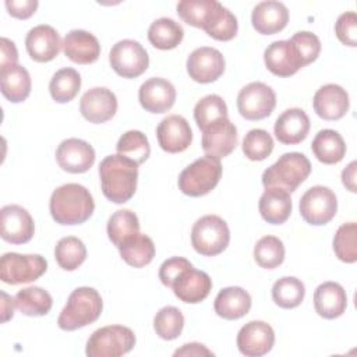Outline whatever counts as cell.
Segmentation results:
<instances>
[{"mask_svg":"<svg viewBox=\"0 0 357 357\" xmlns=\"http://www.w3.org/2000/svg\"><path fill=\"white\" fill-rule=\"evenodd\" d=\"M176 8L185 24L204 29L216 40H230L238 31L236 15L216 0H181Z\"/></svg>","mask_w":357,"mask_h":357,"instance_id":"cell-1","label":"cell"},{"mask_svg":"<svg viewBox=\"0 0 357 357\" xmlns=\"http://www.w3.org/2000/svg\"><path fill=\"white\" fill-rule=\"evenodd\" d=\"M49 211L53 220L59 225H81L92 216L95 201L86 187L77 183H67L52 192Z\"/></svg>","mask_w":357,"mask_h":357,"instance_id":"cell-2","label":"cell"},{"mask_svg":"<svg viewBox=\"0 0 357 357\" xmlns=\"http://www.w3.org/2000/svg\"><path fill=\"white\" fill-rule=\"evenodd\" d=\"M99 177L103 195L114 204H124L135 194L138 165L119 153L109 155L99 165Z\"/></svg>","mask_w":357,"mask_h":357,"instance_id":"cell-3","label":"cell"},{"mask_svg":"<svg viewBox=\"0 0 357 357\" xmlns=\"http://www.w3.org/2000/svg\"><path fill=\"white\" fill-rule=\"evenodd\" d=\"M103 310L99 291L93 287L81 286L71 291L61 310L57 325L63 331H75L95 322Z\"/></svg>","mask_w":357,"mask_h":357,"instance_id":"cell-4","label":"cell"},{"mask_svg":"<svg viewBox=\"0 0 357 357\" xmlns=\"http://www.w3.org/2000/svg\"><path fill=\"white\" fill-rule=\"evenodd\" d=\"M311 163L301 152L283 153L272 166L262 173V184L268 187H279L287 192H293L310 176Z\"/></svg>","mask_w":357,"mask_h":357,"instance_id":"cell-5","label":"cell"},{"mask_svg":"<svg viewBox=\"0 0 357 357\" xmlns=\"http://www.w3.org/2000/svg\"><path fill=\"white\" fill-rule=\"evenodd\" d=\"M222 177L220 159L202 156L188 165L178 176V188L188 197H202L211 192Z\"/></svg>","mask_w":357,"mask_h":357,"instance_id":"cell-6","label":"cell"},{"mask_svg":"<svg viewBox=\"0 0 357 357\" xmlns=\"http://www.w3.org/2000/svg\"><path fill=\"white\" fill-rule=\"evenodd\" d=\"M230 241L227 223L218 215L201 216L191 229V244L204 257H215L223 252Z\"/></svg>","mask_w":357,"mask_h":357,"instance_id":"cell-7","label":"cell"},{"mask_svg":"<svg viewBox=\"0 0 357 357\" xmlns=\"http://www.w3.org/2000/svg\"><path fill=\"white\" fill-rule=\"evenodd\" d=\"M134 332L123 325H107L96 329L86 342L88 357H119L135 346Z\"/></svg>","mask_w":357,"mask_h":357,"instance_id":"cell-8","label":"cell"},{"mask_svg":"<svg viewBox=\"0 0 357 357\" xmlns=\"http://www.w3.org/2000/svg\"><path fill=\"white\" fill-rule=\"evenodd\" d=\"M47 271V261L39 254L6 252L0 259V279L8 284L29 283Z\"/></svg>","mask_w":357,"mask_h":357,"instance_id":"cell-9","label":"cell"},{"mask_svg":"<svg viewBox=\"0 0 357 357\" xmlns=\"http://www.w3.org/2000/svg\"><path fill=\"white\" fill-rule=\"evenodd\" d=\"M109 63L114 73L123 78H137L149 66V56L144 46L134 39H123L113 45Z\"/></svg>","mask_w":357,"mask_h":357,"instance_id":"cell-10","label":"cell"},{"mask_svg":"<svg viewBox=\"0 0 357 357\" xmlns=\"http://www.w3.org/2000/svg\"><path fill=\"white\" fill-rule=\"evenodd\" d=\"M300 215L312 225L322 226L329 223L337 212V198L329 187L314 185L300 198Z\"/></svg>","mask_w":357,"mask_h":357,"instance_id":"cell-11","label":"cell"},{"mask_svg":"<svg viewBox=\"0 0 357 357\" xmlns=\"http://www.w3.org/2000/svg\"><path fill=\"white\" fill-rule=\"evenodd\" d=\"M276 106L275 91L264 82H250L237 95V109L245 120H262Z\"/></svg>","mask_w":357,"mask_h":357,"instance_id":"cell-12","label":"cell"},{"mask_svg":"<svg viewBox=\"0 0 357 357\" xmlns=\"http://www.w3.org/2000/svg\"><path fill=\"white\" fill-rule=\"evenodd\" d=\"M223 54L209 46H201L192 50L187 59V73L191 79L199 84H209L216 81L225 71Z\"/></svg>","mask_w":357,"mask_h":357,"instance_id":"cell-13","label":"cell"},{"mask_svg":"<svg viewBox=\"0 0 357 357\" xmlns=\"http://www.w3.org/2000/svg\"><path fill=\"white\" fill-rule=\"evenodd\" d=\"M0 236L11 244H25L35 233V223L29 212L21 205H6L0 211Z\"/></svg>","mask_w":357,"mask_h":357,"instance_id":"cell-14","label":"cell"},{"mask_svg":"<svg viewBox=\"0 0 357 357\" xmlns=\"http://www.w3.org/2000/svg\"><path fill=\"white\" fill-rule=\"evenodd\" d=\"M237 146V128L227 119H219L202 130V149L205 155L222 159Z\"/></svg>","mask_w":357,"mask_h":357,"instance_id":"cell-15","label":"cell"},{"mask_svg":"<svg viewBox=\"0 0 357 357\" xmlns=\"http://www.w3.org/2000/svg\"><path fill=\"white\" fill-rule=\"evenodd\" d=\"M237 347L247 357H261L271 351L275 343L272 326L264 321H250L237 333Z\"/></svg>","mask_w":357,"mask_h":357,"instance_id":"cell-16","label":"cell"},{"mask_svg":"<svg viewBox=\"0 0 357 357\" xmlns=\"http://www.w3.org/2000/svg\"><path fill=\"white\" fill-rule=\"evenodd\" d=\"M170 289L180 301L198 304L209 296L212 290V279L206 272L190 266L178 273Z\"/></svg>","mask_w":357,"mask_h":357,"instance_id":"cell-17","label":"cell"},{"mask_svg":"<svg viewBox=\"0 0 357 357\" xmlns=\"http://www.w3.org/2000/svg\"><path fill=\"white\" fill-rule=\"evenodd\" d=\"M56 160L64 172L85 173L95 163V151L84 139L67 138L57 146Z\"/></svg>","mask_w":357,"mask_h":357,"instance_id":"cell-18","label":"cell"},{"mask_svg":"<svg viewBox=\"0 0 357 357\" xmlns=\"http://www.w3.org/2000/svg\"><path fill=\"white\" fill-rule=\"evenodd\" d=\"M79 112L89 123H106L117 112V98L105 86L91 88L79 100Z\"/></svg>","mask_w":357,"mask_h":357,"instance_id":"cell-19","label":"cell"},{"mask_svg":"<svg viewBox=\"0 0 357 357\" xmlns=\"http://www.w3.org/2000/svg\"><path fill=\"white\" fill-rule=\"evenodd\" d=\"M159 146L169 153L185 151L192 142V131L188 121L178 114L165 117L156 127Z\"/></svg>","mask_w":357,"mask_h":357,"instance_id":"cell-20","label":"cell"},{"mask_svg":"<svg viewBox=\"0 0 357 357\" xmlns=\"http://www.w3.org/2000/svg\"><path fill=\"white\" fill-rule=\"evenodd\" d=\"M266 68L278 77H290L304 67L296 46L287 40H275L264 52Z\"/></svg>","mask_w":357,"mask_h":357,"instance_id":"cell-21","label":"cell"},{"mask_svg":"<svg viewBox=\"0 0 357 357\" xmlns=\"http://www.w3.org/2000/svg\"><path fill=\"white\" fill-rule=\"evenodd\" d=\"M138 100L149 113H165L174 105L176 88L165 78L152 77L141 84Z\"/></svg>","mask_w":357,"mask_h":357,"instance_id":"cell-22","label":"cell"},{"mask_svg":"<svg viewBox=\"0 0 357 357\" xmlns=\"http://www.w3.org/2000/svg\"><path fill=\"white\" fill-rule=\"evenodd\" d=\"M63 46L59 32L46 24L29 29L25 38V47L29 57L38 63L52 61Z\"/></svg>","mask_w":357,"mask_h":357,"instance_id":"cell-23","label":"cell"},{"mask_svg":"<svg viewBox=\"0 0 357 357\" xmlns=\"http://www.w3.org/2000/svg\"><path fill=\"white\" fill-rule=\"evenodd\" d=\"M312 106L321 119L329 121L339 120L349 110V93L337 84L322 85L314 95Z\"/></svg>","mask_w":357,"mask_h":357,"instance_id":"cell-24","label":"cell"},{"mask_svg":"<svg viewBox=\"0 0 357 357\" xmlns=\"http://www.w3.org/2000/svg\"><path fill=\"white\" fill-rule=\"evenodd\" d=\"M310 126V117L303 109L290 107L276 119L273 132L279 142L296 145L307 138Z\"/></svg>","mask_w":357,"mask_h":357,"instance_id":"cell-25","label":"cell"},{"mask_svg":"<svg viewBox=\"0 0 357 357\" xmlns=\"http://www.w3.org/2000/svg\"><path fill=\"white\" fill-rule=\"evenodd\" d=\"M289 21L287 7L276 0L258 3L251 13V24L258 33L273 35L280 32Z\"/></svg>","mask_w":357,"mask_h":357,"instance_id":"cell-26","label":"cell"},{"mask_svg":"<svg viewBox=\"0 0 357 357\" xmlns=\"http://www.w3.org/2000/svg\"><path fill=\"white\" fill-rule=\"evenodd\" d=\"M64 54L77 64H91L100 56V45L95 35L84 29H73L63 39Z\"/></svg>","mask_w":357,"mask_h":357,"instance_id":"cell-27","label":"cell"},{"mask_svg":"<svg viewBox=\"0 0 357 357\" xmlns=\"http://www.w3.org/2000/svg\"><path fill=\"white\" fill-rule=\"evenodd\" d=\"M314 307L317 314L325 319L339 318L347 307L346 290L336 282L321 283L314 293Z\"/></svg>","mask_w":357,"mask_h":357,"instance_id":"cell-28","label":"cell"},{"mask_svg":"<svg viewBox=\"0 0 357 357\" xmlns=\"http://www.w3.org/2000/svg\"><path fill=\"white\" fill-rule=\"evenodd\" d=\"M262 219L271 225L284 223L293 209L290 192L279 187H268L258 202Z\"/></svg>","mask_w":357,"mask_h":357,"instance_id":"cell-29","label":"cell"},{"mask_svg":"<svg viewBox=\"0 0 357 357\" xmlns=\"http://www.w3.org/2000/svg\"><path fill=\"white\" fill-rule=\"evenodd\" d=\"M31 75L21 64H11L0 68V89L11 103L24 102L31 93Z\"/></svg>","mask_w":357,"mask_h":357,"instance_id":"cell-30","label":"cell"},{"mask_svg":"<svg viewBox=\"0 0 357 357\" xmlns=\"http://www.w3.org/2000/svg\"><path fill=\"white\" fill-rule=\"evenodd\" d=\"M213 308L223 319H238L248 314L251 308V296L243 287L229 286L218 293Z\"/></svg>","mask_w":357,"mask_h":357,"instance_id":"cell-31","label":"cell"},{"mask_svg":"<svg viewBox=\"0 0 357 357\" xmlns=\"http://www.w3.org/2000/svg\"><path fill=\"white\" fill-rule=\"evenodd\" d=\"M315 158L325 165H336L346 155V144L343 137L331 128L318 131L311 144Z\"/></svg>","mask_w":357,"mask_h":357,"instance_id":"cell-32","label":"cell"},{"mask_svg":"<svg viewBox=\"0 0 357 357\" xmlns=\"http://www.w3.org/2000/svg\"><path fill=\"white\" fill-rule=\"evenodd\" d=\"M119 251L126 264L134 268H142L152 262L155 257V244L149 236L138 231L126 238L119 247Z\"/></svg>","mask_w":357,"mask_h":357,"instance_id":"cell-33","label":"cell"},{"mask_svg":"<svg viewBox=\"0 0 357 357\" xmlns=\"http://www.w3.org/2000/svg\"><path fill=\"white\" fill-rule=\"evenodd\" d=\"M184 38L183 26L169 17L155 20L148 28V40L152 46L160 50L177 47Z\"/></svg>","mask_w":357,"mask_h":357,"instance_id":"cell-34","label":"cell"},{"mask_svg":"<svg viewBox=\"0 0 357 357\" xmlns=\"http://www.w3.org/2000/svg\"><path fill=\"white\" fill-rule=\"evenodd\" d=\"M14 303L15 308L28 317L46 315L53 305L50 293L39 286H29L18 290L14 296Z\"/></svg>","mask_w":357,"mask_h":357,"instance_id":"cell-35","label":"cell"},{"mask_svg":"<svg viewBox=\"0 0 357 357\" xmlns=\"http://www.w3.org/2000/svg\"><path fill=\"white\" fill-rule=\"evenodd\" d=\"M81 88V75L71 67L57 70L50 82L49 92L53 100L57 103H67L73 100Z\"/></svg>","mask_w":357,"mask_h":357,"instance_id":"cell-36","label":"cell"},{"mask_svg":"<svg viewBox=\"0 0 357 357\" xmlns=\"http://www.w3.org/2000/svg\"><path fill=\"white\" fill-rule=\"evenodd\" d=\"M304 283L294 276H283L272 286V298L280 308H296L304 300Z\"/></svg>","mask_w":357,"mask_h":357,"instance_id":"cell-37","label":"cell"},{"mask_svg":"<svg viewBox=\"0 0 357 357\" xmlns=\"http://www.w3.org/2000/svg\"><path fill=\"white\" fill-rule=\"evenodd\" d=\"M54 258L61 269L75 271L86 258V247L78 237H63L56 244Z\"/></svg>","mask_w":357,"mask_h":357,"instance_id":"cell-38","label":"cell"},{"mask_svg":"<svg viewBox=\"0 0 357 357\" xmlns=\"http://www.w3.org/2000/svg\"><path fill=\"white\" fill-rule=\"evenodd\" d=\"M107 237L119 248L130 236L139 231L138 216L130 209L116 211L107 220Z\"/></svg>","mask_w":357,"mask_h":357,"instance_id":"cell-39","label":"cell"},{"mask_svg":"<svg viewBox=\"0 0 357 357\" xmlns=\"http://www.w3.org/2000/svg\"><path fill=\"white\" fill-rule=\"evenodd\" d=\"M117 153L134 160L137 165L144 163L151 155V146L144 132L138 130H130L124 132L116 145Z\"/></svg>","mask_w":357,"mask_h":357,"instance_id":"cell-40","label":"cell"},{"mask_svg":"<svg viewBox=\"0 0 357 357\" xmlns=\"http://www.w3.org/2000/svg\"><path fill=\"white\" fill-rule=\"evenodd\" d=\"M255 262L265 269H275L284 261V245L279 237L264 236L254 247Z\"/></svg>","mask_w":357,"mask_h":357,"instance_id":"cell-41","label":"cell"},{"mask_svg":"<svg viewBox=\"0 0 357 357\" xmlns=\"http://www.w3.org/2000/svg\"><path fill=\"white\" fill-rule=\"evenodd\" d=\"M184 328V315L177 307L166 305L160 308L153 318V329L163 340H174Z\"/></svg>","mask_w":357,"mask_h":357,"instance_id":"cell-42","label":"cell"},{"mask_svg":"<svg viewBox=\"0 0 357 357\" xmlns=\"http://www.w3.org/2000/svg\"><path fill=\"white\" fill-rule=\"evenodd\" d=\"M225 117H227V106L223 98L216 93L204 96L194 106V120L201 131L213 121Z\"/></svg>","mask_w":357,"mask_h":357,"instance_id":"cell-43","label":"cell"},{"mask_svg":"<svg viewBox=\"0 0 357 357\" xmlns=\"http://www.w3.org/2000/svg\"><path fill=\"white\" fill-rule=\"evenodd\" d=\"M357 225L356 222L343 223L335 233L333 251L335 255L346 264H354L357 261V245H356Z\"/></svg>","mask_w":357,"mask_h":357,"instance_id":"cell-44","label":"cell"},{"mask_svg":"<svg viewBox=\"0 0 357 357\" xmlns=\"http://www.w3.org/2000/svg\"><path fill=\"white\" fill-rule=\"evenodd\" d=\"M241 148L250 160H264L273 151V138L262 128H252L245 134Z\"/></svg>","mask_w":357,"mask_h":357,"instance_id":"cell-45","label":"cell"},{"mask_svg":"<svg viewBox=\"0 0 357 357\" xmlns=\"http://www.w3.org/2000/svg\"><path fill=\"white\" fill-rule=\"evenodd\" d=\"M290 42L296 46L304 67L312 61H315L321 53V40L319 38L310 32V31H300L296 32L291 38Z\"/></svg>","mask_w":357,"mask_h":357,"instance_id":"cell-46","label":"cell"},{"mask_svg":"<svg viewBox=\"0 0 357 357\" xmlns=\"http://www.w3.org/2000/svg\"><path fill=\"white\" fill-rule=\"evenodd\" d=\"M335 33L343 45L350 47L357 46V15L354 11H346L337 17Z\"/></svg>","mask_w":357,"mask_h":357,"instance_id":"cell-47","label":"cell"},{"mask_svg":"<svg viewBox=\"0 0 357 357\" xmlns=\"http://www.w3.org/2000/svg\"><path fill=\"white\" fill-rule=\"evenodd\" d=\"M192 266L191 262L187 258L183 257H172L166 261H163V264L159 268V279L160 282L166 286L170 287L173 280L178 276V273L181 271H184L185 268Z\"/></svg>","mask_w":357,"mask_h":357,"instance_id":"cell-48","label":"cell"},{"mask_svg":"<svg viewBox=\"0 0 357 357\" xmlns=\"http://www.w3.org/2000/svg\"><path fill=\"white\" fill-rule=\"evenodd\" d=\"M4 4L11 17L26 20L36 11L39 3L36 0H6Z\"/></svg>","mask_w":357,"mask_h":357,"instance_id":"cell-49","label":"cell"},{"mask_svg":"<svg viewBox=\"0 0 357 357\" xmlns=\"http://www.w3.org/2000/svg\"><path fill=\"white\" fill-rule=\"evenodd\" d=\"M18 52L15 43L7 38L0 39V68L11 64H17Z\"/></svg>","mask_w":357,"mask_h":357,"instance_id":"cell-50","label":"cell"},{"mask_svg":"<svg viewBox=\"0 0 357 357\" xmlns=\"http://www.w3.org/2000/svg\"><path fill=\"white\" fill-rule=\"evenodd\" d=\"M174 356H190V357H198V356H213V353L206 349L204 344L201 343H197V342H192V343H185L183 344L181 349H177L174 351Z\"/></svg>","mask_w":357,"mask_h":357,"instance_id":"cell-51","label":"cell"},{"mask_svg":"<svg viewBox=\"0 0 357 357\" xmlns=\"http://www.w3.org/2000/svg\"><path fill=\"white\" fill-rule=\"evenodd\" d=\"M356 170H357V162L353 160L342 172V183L351 192L357 191V187H356Z\"/></svg>","mask_w":357,"mask_h":357,"instance_id":"cell-52","label":"cell"},{"mask_svg":"<svg viewBox=\"0 0 357 357\" xmlns=\"http://www.w3.org/2000/svg\"><path fill=\"white\" fill-rule=\"evenodd\" d=\"M14 298H11L7 293L1 291V322H7L14 315Z\"/></svg>","mask_w":357,"mask_h":357,"instance_id":"cell-53","label":"cell"}]
</instances>
